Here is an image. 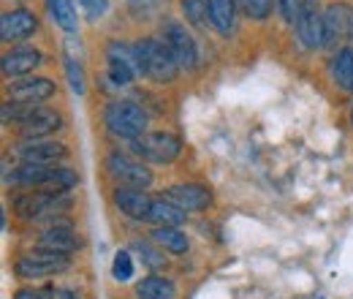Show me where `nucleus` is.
I'll use <instances>...</instances> for the list:
<instances>
[{
    "instance_id": "34",
    "label": "nucleus",
    "mask_w": 353,
    "mask_h": 299,
    "mask_svg": "<svg viewBox=\"0 0 353 299\" xmlns=\"http://www.w3.org/2000/svg\"><path fill=\"white\" fill-rule=\"evenodd\" d=\"M351 123H353V104H351Z\"/></svg>"
},
{
    "instance_id": "15",
    "label": "nucleus",
    "mask_w": 353,
    "mask_h": 299,
    "mask_svg": "<svg viewBox=\"0 0 353 299\" xmlns=\"http://www.w3.org/2000/svg\"><path fill=\"white\" fill-rule=\"evenodd\" d=\"M114 204L120 207V213H125L128 218H136V220H147L150 218V207H152V199L139 191V188H117L114 191Z\"/></svg>"
},
{
    "instance_id": "10",
    "label": "nucleus",
    "mask_w": 353,
    "mask_h": 299,
    "mask_svg": "<svg viewBox=\"0 0 353 299\" xmlns=\"http://www.w3.org/2000/svg\"><path fill=\"white\" fill-rule=\"evenodd\" d=\"M17 155L22 164H36V166H54L57 161L65 158V147L57 142H44V139H28L17 144Z\"/></svg>"
},
{
    "instance_id": "24",
    "label": "nucleus",
    "mask_w": 353,
    "mask_h": 299,
    "mask_svg": "<svg viewBox=\"0 0 353 299\" xmlns=\"http://www.w3.org/2000/svg\"><path fill=\"white\" fill-rule=\"evenodd\" d=\"M179 6H182L185 19H188L190 25H196V28H204V17L210 19V14H207V0H182Z\"/></svg>"
},
{
    "instance_id": "2",
    "label": "nucleus",
    "mask_w": 353,
    "mask_h": 299,
    "mask_svg": "<svg viewBox=\"0 0 353 299\" xmlns=\"http://www.w3.org/2000/svg\"><path fill=\"white\" fill-rule=\"evenodd\" d=\"M103 123L114 136H123V139L133 142L147 128V115L133 101H112L106 106V112H103Z\"/></svg>"
},
{
    "instance_id": "6",
    "label": "nucleus",
    "mask_w": 353,
    "mask_h": 299,
    "mask_svg": "<svg viewBox=\"0 0 353 299\" xmlns=\"http://www.w3.org/2000/svg\"><path fill=\"white\" fill-rule=\"evenodd\" d=\"M65 204H68L65 191H36V193L30 191L14 202V210L19 218L30 220V218H41L49 213H60Z\"/></svg>"
},
{
    "instance_id": "30",
    "label": "nucleus",
    "mask_w": 353,
    "mask_h": 299,
    "mask_svg": "<svg viewBox=\"0 0 353 299\" xmlns=\"http://www.w3.org/2000/svg\"><path fill=\"white\" fill-rule=\"evenodd\" d=\"M274 6H277V11H280V17L285 19V22H296V17H299V6H302V0H274Z\"/></svg>"
},
{
    "instance_id": "17",
    "label": "nucleus",
    "mask_w": 353,
    "mask_h": 299,
    "mask_svg": "<svg viewBox=\"0 0 353 299\" xmlns=\"http://www.w3.org/2000/svg\"><path fill=\"white\" fill-rule=\"evenodd\" d=\"M39 248L57 251V253H71V251L79 248V240H77V234L71 231L68 223H54L52 229H46L44 234L39 237Z\"/></svg>"
},
{
    "instance_id": "1",
    "label": "nucleus",
    "mask_w": 353,
    "mask_h": 299,
    "mask_svg": "<svg viewBox=\"0 0 353 299\" xmlns=\"http://www.w3.org/2000/svg\"><path fill=\"white\" fill-rule=\"evenodd\" d=\"M133 49H136L141 77H150L152 82H161V85L174 82L179 66H176L174 55L169 52L166 44L158 41V39H141L139 44H133Z\"/></svg>"
},
{
    "instance_id": "26",
    "label": "nucleus",
    "mask_w": 353,
    "mask_h": 299,
    "mask_svg": "<svg viewBox=\"0 0 353 299\" xmlns=\"http://www.w3.org/2000/svg\"><path fill=\"white\" fill-rule=\"evenodd\" d=\"M112 275H114V280H120V283H128V280L133 278V261H131V253H128V251H120V253L114 256Z\"/></svg>"
},
{
    "instance_id": "7",
    "label": "nucleus",
    "mask_w": 353,
    "mask_h": 299,
    "mask_svg": "<svg viewBox=\"0 0 353 299\" xmlns=\"http://www.w3.org/2000/svg\"><path fill=\"white\" fill-rule=\"evenodd\" d=\"M163 44L169 46V52L174 55L176 66L179 68H196V60H199V52H196V44L190 39V33L185 30V25H179L174 19H166L163 22Z\"/></svg>"
},
{
    "instance_id": "22",
    "label": "nucleus",
    "mask_w": 353,
    "mask_h": 299,
    "mask_svg": "<svg viewBox=\"0 0 353 299\" xmlns=\"http://www.w3.org/2000/svg\"><path fill=\"white\" fill-rule=\"evenodd\" d=\"M152 240H155L163 251H172V253H185V251H188V237H185L176 226H155Z\"/></svg>"
},
{
    "instance_id": "8",
    "label": "nucleus",
    "mask_w": 353,
    "mask_h": 299,
    "mask_svg": "<svg viewBox=\"0 0 353 299\" xmlns=\"http://www.w3.org/2000/svg\"><path fill=\"white\" fill-rule=\"evenodd\" d=\"M106 169H109V174H112L123 188H139V191H144V188L152 185V171L144 169V166L136 164V161H131L128 155L112 153V155L106 158Z\"/></svg>"
},
{
    "instance_id": "28",
    "label": "nucleus",
    "mask_w": 353,
    "mask_h": 299,
    "mask_svg": "<svg viewBox=\"0 0 353 299\" xmlns=\"http://www.w3.org/2000/svg\"><path fill=\"white\" fill-rule=\"evenodd\" d=\"M272 3H274V0H239L242 11H245L248 17H253V19H266L269 11H272Z\"/></svg>"
},
{
    "instance_id": "31",
    "label": "nucleus",
    "mask_w": 353,
    "mask_h": 299,
    "mask_svg": "<svg viewBox=\"0 0 353 299\" xmlns=\"http://www.w3.org/2000/svg\"><path fill=\"white\" fill-rule=\"evenodd\" d=\"M79 6L88 14V19H101L109 8V0H79Z\"/></svg>"
},
{
    "instance_id": "14",
    "label": "nucleus",
    "mask_w": 353,
    "mask_h": 299,
    "mask_svg": "<svg viewBox=\"0 0 353 299\" xmlns=\"http://www.w3.org/2000/svg\"><path fill=\"white\" fill-rule=\"evenodd\" d=\"M60 128V115L44 109V106H33V112L19 123V131L25 139H44L46 133Z\"/></svg>"
},
{
    "instance_id": "12",
    "label": "nucleus",
    "mask_w": 353,
    "mask_h": 299,
    "mask_svg": "<svg viewBox=\"0 0 353 299\" xmlns=\"http://www.w3.org/2000/svg\"><path fill=\"white\" fill-rule=\"evenodd\" d=\"M166 199L174 202L179 210L185 213H199V210H207L210 202H212V193L204 188V185H196V182H185V185H172L166 191Z\"/></svg>"
},
{
    "instance_id": "18",
    "label": "nucleus",
    "mask_w": 353,
    "mask_h": 299,
    "mask_svg": "<svg viewBox=\"0 0 353 299\" xmlns=\"http://www.w3.org/2000/svg\"><path fill=\"white\" fill-rule=\"evenodd\" d=\"M329 74L334 79V85L345 93H353V49H337V55L332 57Z\"/></svg>"
},
{
    "instance_id": "21",
    "label": "nucleus",
    "mask_w": 353,
    "mask_h": 299,
    "mask_svg": "<svg viewBox=\"0 0 353 299\" xmlns=\"http://www.w3.org/2000/svg\"><path fill=\"white\" fill-rule=\"evenodd\" d=\"M147 220H152L155 226H179L185 220V210H179L174 202H169V199H152Z\"/></svg>"
},
{
    "instance_id": "11",
    "label": "nucleus",
    "mask_w": 353,
    "mask_h": 299,
    "mask_svg": "<svg viewBox=\"0 0 353 299\" xmlns=\"http://www.w3.org/2000/svg\"><path fill=\"white\" fill-rule=\"evenodd\" d=\"M36 28H39V19L28 8H14V11H6L0 17V39L6 44L22 41V39L33 36Z\"/></svg>"
},
{
    "instance_id": "4",
    "label": "nucleus",
    "mask_w": 353,
    "mask_h": 299,
    "mask_svg": "<svg viewBox=\"0 0 353 299\" xmlns=\"http://www.w3.org/2000/svg\"><path fill=\"white\" fill-rule=\"evenodd\" d=\"M68 267V253H57V251H46L39 248L33 253H25V256L17 258L14 264V272L25 280H39V278H49L54 272H63Z\"/></svg>"
},
{
    "instance_id": "32",
    "label": "nucleus",
    "mask_w": 353,
    "mask_h": 299,
    "mask_svg": "<svg viewBox=\"0 0 353 299\" xmlns=\"http://www.w3.org/2000/svg\"><path fill=\"white\" fill-rule=\"evenodd\" d=\"M14 299H54V291L49 289H19Z\"/></svg>"
},
{
    "instance_id": "27",
    "label": "nucleus",
    "mask_w": 353,
    "mask_h": 299,
    "mask_svg": "<svg viewBox=\"0 0 353 299\" xmlns=\"http://www.w3.org/2000/svg\"><path fill=\"white\" fill-rule=\"evenodd\" d=\"M106 60H109V79L117 87L131 85V79L136 77V71H133L131 66H125V63H120V60H112V57H106Z\"/></svg>"
},
{
    "instance_id": "20",
    "label": "nucleus",
    "mask_w": 353,
    "mask_h": 299,
    "mask_svg": "<svg viewBox=\"0 0 353 299\" xmlns=\"http://www.w3.org/2000/svg\"><path fill=\"white\" fill-rule=\"evenodd\" d=\"M136 297L139 299H176V289L172 280L150 275L136 286Z\"/></svg>"
},
{
    "instance_id": "29",
    "label": "nucleus",
    "mask_w": 353,
    "mask_h": 299,
    "mask_svg": "<svg viewBox=\"0 0 353 299\" xmlns=\"http://www.w3.org/2000/svg\"><path fill=\"white\" fill-rule=\"evenodd\" d=\"M65 74H68L71 90H74L77 95H82V93H85V74H82V66H79L74 57L65 60Z\"/></svg>"
},
{
    "instance_id": "13",
    "label": "nucleus",
    "mask_w": 353,
    "mask_h": 299,
    "mask_svg": "<svg viewBox=\"0 0 353 299\" xmlns=\"http://www.w3.org/2000/svg\"><path fill=\"white\" fill-rule=\"evenodd\" d=\"M8 95L11 101H19V104H39L54 95V82H49L46 77H25L8 87Z\"/></svg>"
},
{
    "instance_id": "19",
    "label": "nucleus",
    "mask_w": 353,
    "mask_h": 299,
    "mask_svg": "<svg viewBox=\"0 0 353 299\" xmlns=\"http://www.w3.org/2000/svg\"><path fill=\"white\" fill-rule=\"evenodd\" d=\"M207 14H210V22L218 33L228 36L234 30V22H236L234 0H207Z\"/></svg>"
},
{
    "instance_id": "25",
    "label": "nucleus",
    "mask_w": 353,
    "mask_h": 299,
    "mask_svg": "<svg viewBox=\"0 0 353 299\" xmlns=\"http://www.w3.org/2000/svg\"><path fill=\"white\" fill-rule=\"evenodd\" d=\"M133 251L141 256V261H144L150 269H161V267L166 264V256H163L161 251L150 248V245H147V242H141V240H136V242H133Z\"/></svg>"
},
{
    "instance_id": "9",
    "label": "nucleus",
    "mask_w": 353,
    "mask_h": 299,
    "mask_svg": "<svg viewBox=\"0 0 353 299\" xmlns=\"http://www.w3.org/2000/svg\"><path fill=\"white\" fill-rule=\"evenodd\" d=\"M296 36L307 49L323 46V14L318 11V0H302L299 17H296Z\"/></svg>"
},
{
    "instance_id": "23",
    "label": "nucleus",
    "mask_w": 353,
    "mask_h": 299,
    "mask_svg": "<svg viewBox=\"0 0 353 299\" xmlns=\"http://www.w3.org/2000/svg\"><path fill=\"white\" fill-rule=\"evenodd\" d=\"M49 11H52L54 22L65 33H74L77 30V11H74V3L71 0H49Z\"/></svg>"
},
{
    "instance_id": "5",
    "label": "nucleus",
    "mask_w": 353,
    "mask_h": 299,
    "mask_svg": "<svg viewBox=\"0 0 353 299\" xmlns=\"http://www.w3.org/2000/svg\"><path fill=\"white\" fill-rule=\"evenodd\" d=\"M348 44H353V6L332 3L323 11V46L348 49Z\"/></svg>"
},
{
    "instance_id": "3",
    "label": "nucleus",
    "mask_w": 353,
    "mask_h": 299,
    "mask_svg": "<svg viewBox=\"0 0 353 299\" xmlns=\"http://www.w3.org/2000/svg\"><path fill=\"white\" fill-rule=\"evenodd\" d=\"M131 150L150 161V164H172L179 150H182V142L176 139L174 133H166V131H155V133H141L139 139L131 142Z\"/></svg>"
},
{
    "instance_id": "16",
    "label": "nucleus",
    "mask_w": 353,
    "mask_h": 299,
    "mask_svg": "<svg viewBox=\"0 0 353 299\" xmlns=\"http://www.w3.org/2000/svg\"><path fill=\"white\" fill-rule=\"evenodd\" d=\"M36 66H41V52L28 49V46L11 49V52L3 57V74H6V77H25V74H30Z\"/></svg>"
},
{
    "instance_id": "33",
    "label": "nucleus",
    "mask_w": 353,
    "mask_h": 299,
    "mask_svg": "<svg viewBox=\"0 0 353 299\" xmlns=\"http://www.w3.org/2000/svg\"><path fill=\"white\" fill-rule=\"evenodd\" d=\"M60 299H79V297H77V294H71V291H63V294H60Z\"/></svg>"
}]
</instances>
